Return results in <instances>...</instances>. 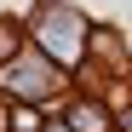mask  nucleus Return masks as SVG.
<instances>
[{"mask_svg":"<svg viewBox=\"0 0 132 132\" xmlns=\"http://www.w3.org/2000/svg\"><path fill=\"white\" fill-rule=\"evenodd\" d=\"M40 40H46L63 63H75V57H80V46H86V23H75L69 12H52V17H46V29H40Z\"/></svg>","mask_w":132,"mask_h":132,"instance_id":"1","label":"nucleus"},{"mask_svg":"<svg viewBox=\"0 0 132 132\" xmlns=\"http://www.w3.org/2000/svg\"><path fill=\"white\" fill-rule=\"evenodd\" d=\"M0 86H17V92L46 98V92H52V69H46V57H17V63L0 69Z\"/></svg>","mask_w":132,"mask_h":132,"instance_id":"2","label":"nucleus"},{"mask_svg":"<svg viewBox=\"0 0 132 132\" xmlns=\"http://www.w3.org/2000/svg\"><path fill=\"white\" fill-rule=\"evenodd\" d=\"M69 132H103V109L98 103H75L69 109Z\"/></svg>","mask_w":132,"mask_h":132,"instance_id":"3","label":"nucleus"}]
</instances>
